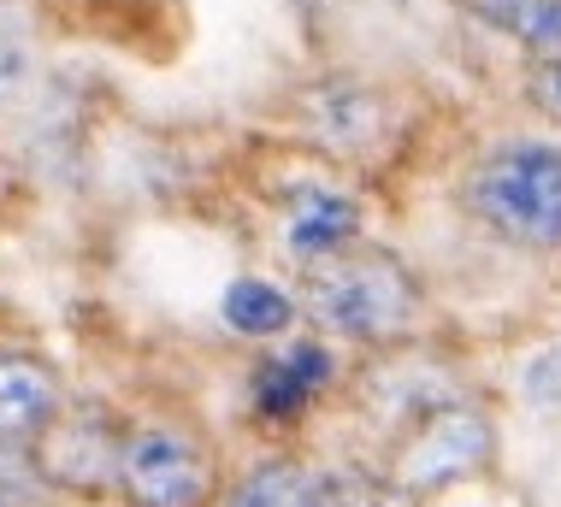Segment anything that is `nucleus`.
Masks as SVG:
<instances>
[{"label": "nucleus", "instance_id": "nucleus-13", "mask_svg": "<svg viewBox=\"0 0 561 507\" xmlns=\"http://www.w3.org/2000/svg\"><path fill=\"white\" fill-rule=\"evenodd\" d=\"M520 390H526V402H533V407H561V343H550L543 355H533Z\"/></svg>", "mask_w": 561, "mask_h": 507}, {"label": "nucleus", "instance_id": "nucleus-9", "mask_svg": "<svg viewBox=\"0 0 561 507\" xmlns=\"http://www.w3.org/2000/svg\"><path fill=\"white\" fill-rule=\"evenodd\" d=\"M231 507H320V484H313L296 460H261V466L237 484Z\"/></svg>", "mask_w": 561, "mask_h": 507}, {"label": "nucleus", "instance_id": "nucleus-6", "mask_svg": "<svg viewBox=\"0 0 561 507\" xmlns=\"http://www.w3.org/2000/svg\"><path fill=\"white\" fill-rule=\"evenodd\" d=\"M355 230H360V207L348 201V195L308 189V195H296L284 237H290V254L301 260V266H320V260L355 249Z\"/></svg>", "mask_w": 561, "mask_h": 507}, {"label": "nucleus", "instance_id": "nucleus-5", "mask_svg": "<svg viewBox=\"0 0 561 507\" xmlns=\"http://www.w3.org/2000/svg\"><path fill=\"white\" fill-rule=\"evenodd\" d=\"M59 413V378L30 355H0V442L48 437Z\"/></svg>", "mask_w": 561, "mask_h": 507}, {"label": "nucleus", "instance_id": "nucleus-15", "mask_svg": "<svg viewBox=\"0 0 561 507\" xmlns=\"http://www.w3.org/2000/svg\"><path fill=\"white\" fill-rule=\"evenodd\" d=\"M461 7L479 12V19H491V24H514L526 7H533V0H461Z\"/></svg>", "mask_w": 561, "mask_h": 507}, {"label": "nucleus", "instance_id": "nucleus-11", "mask_svg": "<svg viewBox=\"0 0 561 507\" xmlns=\"http://www.w3.org/2000/svg\"><path fill=\"white\" fill-rule=\"evenodd\" d=\"M308 383L296 378V366L290 360H278V366H266L261 372V390H254V402H261V413H272V419H284V413H296L301 402H308Z\"/></svg>", "mask_w": 561, "mask_h": 507}, {"label": "nucleus", "instance_id": "nucleus-14", "mask_svg": "<svg viewBox=\"0 0 561 507\" xmlns=\"http://www.w3.org/2000/svg\"><path fill=\"white\" fill-rule=\"evenodd\" d=\"M526 95H533V106L543 118H556L561 125V54H543L538 66H533V77H526Z\"/></svg>", "mask_w": 561, "mask_h": 507}, {"label": "nucleus", "instance_id": "nucleus-10", "mask_svg": "<svg viewBox=\"0 0 561 507\" xmlns=\"http://www.w3.org/2000/svg\"><path fill=\"white\" fill-rule=\"evenodd\" d=\"M36 83V54H30L24 30L0 19V106H19Z\"/></svg>", "mask_w": 561, "mask_h": 507}, {"label": "nucleus", "instance_id": "nucleus-8", "mask_svg": "<svg viewBox=\"0 0 561 507\" xmlns=\"http://www.w3.org/2000/svg\"><path fill=\"white\" fill-rule=\"evenodd\" d=\"M219 313H225V325L242 331V336H278L296 319V301L266 278H237L231 289H225Z\"/></svg>", "mask_w": 561, "mask_h": 507}, {"label": "nucleus", "instance_id": "nucleus-12", "mask_svg": "<svg viewBox=\"0 0 561 507\" xmlns=\"http://www.w3.org/2000/svg\"><path fill=\"white\" fill-rule=\"evenodd\" d=\"M508 30H514V36H526L543 54H561V0H533V7H526Z\"/></svg>", "mask_w": 561, "mask_h": 507}, {"label": "nucleus", "instance_id": "nucleus-7", "mask_svg": "<svg viewBox=\"0 0 561 507\" xmlns=\"http://www.w3.org/2000/svg\"><path fill=\"white\" fill-rule=\"evenodd\" d=\"M313 106V125H320V142H331L337 153H355L378 136V101L355 83H325Z\"/></svg>", "mask_w": 561, "mask_h": 507}, {"label": "nucleus", "instance_id": "nucleus-3", "mask_svg": "<svg viewBox=\"0 0 561 507\" xmlns=\"http://www.w3.org/2000/svg\"><path fill=\"white\" fill-rule=\"evenodd\" d=\"M491 449H496V437H491V419H484V413L437 407L397 449V460H390V484H397L402 496H432V489H449V484L473 479L484 460H491Z\"/></svg>", "mask_w": 561, "mask_h": 507}, {"label": "nucleus", "instance_id": "nucleus-2", "mask_svg": "<svg viewBox=\"0 0 561 507\" xmlns=\"http://www.w3.org/2000/svg\"><path fill=\"white\" fill-rule=\"evenodd\" d=\"M308 307L325 331L355 343H385L414 319V272L390 249H343L308 266Z\"/></svg>", "mask_w": 561, "mask_h": 507}, {"label": "nucleus", "instance_id": "nucleus-4", "mask_svg": "<svg viewBox=\"0 0 561 507\" xmlns=\"http://www.w3.org/2000/svg\"><path fill=\"white\" fill-rule=\"evenodd\" d=\"M118 484L136 507H202L214 489V466L190 431L148 425L118 449Z\"/></svg>", "mask_w": 561, "mask_h": 507}, {"label": "nucleus", "instance_id": "nucleus-1", "mask_svg": "<svg viewBox=\"0 0 561 507\" xmlns=\"http://www.w3.org/2000/svg\"><path fill=\"white\" fill-rule=\"evenodd\" d=\"M467 201L496 237L526 249H561V148L556 142H496L479 160Z\"/></svg>", "mask_w": 561, "mask_h": 507}]
</instances>
